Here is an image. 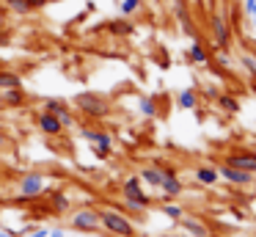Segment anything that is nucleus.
Instances as JSON below:
<instances>
[{
	"mask_svg": "<svg viewBox=\"0 0 256 237\" xmlns=\"http://www.w3.org/2000/svg\"><path fill=\"white\" fill-rule=\"evenodd\" d=\"M108 31H110V33H118V36H124V33H132V22H127V20L110 22V25H108Z\"/></svg>",
	"mask_w": 256,
	"mask_h": 237,
	"instance_id": "nucleus-22",
	"label": "nucleus"
},
{
	"mask_svg": "<svg viewBox=\"0 0 256 237\" xmlns=\"http://www.w3.org/2000/svg\"><path fill=\"white\" fill-rule=\"evenodd\" d=\"M83 138L88 143H94V152H96V157H108L110 154V149H113V141H110V135L108 132H96V130H83Z\"/></svg>",
	"mask_w": 256,
	"mask_h": 237,
	"instance_id": "nucleus-7",
	"label": "nucleus"
},
{
	"mask_svg": "<svg viewBox=\"0 0 256 237\" xmlns=\"http://www.w3.org/2000/svg\"><path fill=\"white\" fill-rule=\"evenodd\" d=\"M50 237H64V231H61V229H52V231H50Z\"/></svg>",
	"mask_w": 256,
	"mask_h": 237,
	"instance_id": "nucleus-33",
	"label": "nucleus"
},
{
	"mask_svg": "<svg viewBox=\"0 0 256 237\" xmlns=\"http://www.w3.org/2000/svg\"><path fill=\"white\" fill-rule=\"evenodd\" d=\"M196 179H198L201 185H215L220 176H218V168H210V165H198V168H196Z\"/></svg>",
	"mask_w": 256,
	"mask_h": 237,
	"instance_id": "nucleus-18",
	"label": "nucleus"
},
{
	"mask_svg": "<svg viewBox=\"0 0 256 237\" xmlns=\"http://www.w3.org/2000/svg\"><path fill=\"white\" fill-rule=\"evenodd\" d=\"M218 64H220L223 69H228V66H232V58H228V50H218Z\"/></svg>",
	"mask_w": 256,
	"mask_h": 237,
	"instance_id": "nucleus-28",
	"label": "nucleus"
},
{
	"mask_svg": "<svg viewBox=\"0 0 256 237\" xmlns=\"http://www.w3.org/2000/svg\"><path fill=\"white\" fill-rule=\"evenodd\" d=\"M6 88H22V77L17 72L0 69V91H6Z\"/></svg>",
	"mask_w": 256,
	"mask_h": 237,
	"instance_id": "nucleus-15",
	"label": "nucleus"
},
{
	"mask_svg": "<svg viewBox=\"0 0 256 237\" xmlns=\"http://www.w3.org/2000/svg\"><path fill=\"white\" fill-rule=\"evenodd\" d=\"M250 17H254V25H256V9H254V11H250Z\"/></svg>",
	"mask_w": 256,
	"mask_h": 237,
	"instance_id": "nucleus-36",
	"label": "nucleus"
},
{
	"mask_svg": "<svg viewBox=\"0 0 256 237\" xmlns=\"http://www.w3.org/2000/svg\"><path fill=\"white\" fill-rule=\"evenodd\" d=\"M44 176L42 174H25L22 179H20V196L22 198H36L44 193Z\"/></svg>",
	"mask_w": 256,
	"mask_h": 237,
	"instance_id": "nucleus-4",
	"label": "nucleus"
},
{
	"mask_svg": "<svg viewBox=\"0 0 256 237\" xmlns=\"http://www.w3.org/2000/svg\"><path fill=\"white\" fill-rule=\"evenodd\" d=\"M44 110H47V113H52V116H58L64 127H72L74 124V116L69 113L66 102H61V99H44Z\"/></svg>",
	"mask_w": 256,
	"mask_h": 237,
	"instance_id": "nucleus-9",
	"label": "nucleus"
},
{
	"mask_svg": "<svg viewBox=\"0 0 256 237\" xmlns=\"http://www.w3.org/2000/svg\"><path fill=\"white\" fill-rule=\"evenodd\" d=\"M100 226H105L110 234H118V237H132L135 234V226L130 223L122 212H116V209H105V212H100Z\"/></svg>",
	"mask_w": 256,
	"mask_h": 237,
	"instance_id": "nucleus-2",
	"label": "nucleus"
},
{
	"mask_svg": "<svg viewBox=\"0 0 256 237\" xmlns=\"http://www.w3.org/2000/svg\"><path fill=\"white\" fill-rule=\"evenodd\" d=\"M254 9H256V0H242V11H245V14H250Z\"/></svg>",
	"mask_w": 256,
	"mask_h": 237,
	"instance_id": "nucleus-30",
	"label": "nucleus"
},
{
	"mask_svg": "<svg viewBox=\"0 0 256 237\" xmlns=\"http://www.w3.org/2000/svg\"><path fill=\"white\" fill-rule=\"evenodd\" d=\"M72 226L74 229H83V231L96 229V226H100V212H96V209H80V212H74Z\"/></svg>",
	"mask_w": 256,
	"mask_h": 237,
	"instance_id": "nucleus-8",
	"label": "nucleus"
},
{
	"mask_svg": "<svg viewBox=\"0 0 256 237\" xmlns=\"http://www.w3.org/2000/svg\"><path fill=\"white\" fill-rule=\"evenodd\" d=\"M176 102H179V108H184V110H193V108H198V94H196L193 88H184V91H179Z\"/></svg>",
	"mask_w": 256,
	"mask_h": 237,
	"instance_id": "nucleus-17",
	"label": "nucleus"
},
{
	"mask_svg": "<svg viewBox=\"0 0 256 237\" xmlns=\"http://www.w3.org/2000/svg\"><path fill=\"white\" fill-rule=\"evenodd\" d=\"M188 55H190V61H193V64H198V66L210 64V50L204 47V42H201V39H193V42H190Z\"/></svg>",
	"mask_w": 256,
	"mask_h": 237,
	"instance_id": "nucleus-13",
	"label": "nucleus"
},
{
	"mask_svg": "<svg viewBox=\"0 0 256 237\" xmlns=\"http://www.w3.org/2000/svg\"><path fill=\"white\" fill-rule=\"evenodd\" d=\"M140 6H144V0H122L118 11H122V17H135L140 11Z\"/></svg>",
	"mask_w": 256,
	"mask_h": 237,
	"instance_id": "nucleus-20",
	"label": "nucleus"
},
{
	"mask_svg": "<svg viewBox=\"0 0 256 237\" xmlns=\"http://www.w3.org/2000/svg\"><path fill=\"white\" fill-rule=\"evenodd\" d=\"M160 190L166 193V196H179L182 193V182L176 179V174L174 171H162V185H160Z\"/></svg>",
	"mask_w": 256,
	"mask_h": 237,
	"instance_id": "nucleus-14",
	"label": "nucleus"
},
{
	"mask_svg": "<svg viewBox=\"0 0 256 237\" xmlns=\"http://www.w3.org/2000/svg\"><path fill=\"white\" fill-rule=\"evenodd\" d=\"M240 64H242V69L248 72L250 77H256V58H254L250 53H242V55H240Z\"/></svg>",
	"mask_w": 256,
	"mask_h": 237,
	"instance_id": "nucleus-23",
	"label": "nucleus"
},
{
	"mask_svg": "<svg viewBox=\"0 0 256 237\" xmlns=\"http://www.w3.org/2000/svg\"><path fill=\"white\" fill-rule=\"evenodd\" d=\"M30 237H50V229H36L30 231Z\"/></svg>",
	"mask_w": 256,
	"mask_h": 237,
	"instance_id": "nucleus-31",
	"label": "nucleus"
},
{
	"mask_svg": "<svg viewBox=\"0 0 256 237\" xmlns=\"http://www.w3.org/2000/svg\"><path fill=\"white\" fill-rule=\"evenodd\" d=\"M0 237H14V234H8V231H0Z\"/></svg>",
	"mask_w": 256,
	"mask_h": 237,
	"instance_id": "nucleus-35",
	"label": "nucleus"
},
{
	"mask_svg": "<svg viewBox=\"0 0 256 237\" xmlns=\"http://www.w3.org/2000/svg\"><path fill=\"white\" fill-rule=\"evenodd\" d=\"M3 143H6V135H3V132H0V146H3Z\"/></svg>",
	"mask_w": 256,
	"mask_h": 237,
	"instance_id": "nucleus-34",
	"label": "nucleus"
},
{
	"mask_svg": "<svg viewBox=\"0 0 256 237\" xmlns=\"http://www.w3.org/2000/svg\"><path fill=\"white\" fill-rule=\"evenodd\" d=\"M140 113H144V116H154L157 113L154 102H152V99H140Z\"/></svg>",
	"mask_w": 256,
	"mask_h": 237,
	"instance_id": "nucleus-27",
	"label": "nucleus"
},
{
	"mask_svg": "<svg viewBox=\"0 0 256 237\" xmlns=\"http://www.w3.org/2000/svg\"><path fill=\"white\" fill-rule=\"evenodd\" d=\"M218 105H220L226 113H237L240 110V102L232 97V94H218Z\"/></svg>",
	"mask_w": 256,
	"mask_h": 237,
	"instance_id": "nucleus-21",
	"label": "nucleus"
},
{
	"mask_svg": "<svg viewBox=\"0 0 256 237\" xmlns=\"http://www.w3.org/2000/svg\"><path fill=\"white\" fill-rule=\"evenodd\" d=\"M124 198H127V204L132 209L149 207V196L140 190V176H130V179L124 182Z\"/></svg>",
	"mask_w": 256,
	"mask_h": 237,
	"instance_id": "nucleus-3",
	"label": "nucleus"
},
{
	"mask_svg": "<svg viewBox=\"0 0 256 237\" xmlns=\"http://www.w3.org/2000/svg\"><path fill=\"white\" fill-rule=\"evenodd\" d=\"M218 176L234 182V185H250V182H254V174L240 171V168H232V165H220V168H218Z\"/></svg>",
	"mask_w": 256,
	"mask_h": 237,
	"instance_id": "nucleus-11",
	"label": "nucleus"
},
{
	"mask_svg": "<svg viewBox=\"0 0 256 237\" xmlns=\"http://www.w3.org/2000/svg\"><path fill=\"white\" fill-rule=\"evenodd\" d=\"M39 130L44 132V135H61V130H64V124H61V119L58 116H52V113H42L39 116Z\"/></svg>",
	"mask_w": 256,
	"mask_h": 237,
	"instance_id": "nucleus-12",
	"label": "nucleus"
},
{
	"mask_svg": "<svg viewBox=\"0 0 256 237\" xmlns=\"http://www.w3.org/2000/svg\"><path fill=\"white\" fill-rule=\"evenodd\" d=\"M3 99L12 102V105H17V102L25 99V94H22V88H6V91H3Z\"/></svg>",
	"mask_w": 256,
	"mask_h": 237,
	"instance_id": "nucleus-24",
	"label": "nucleus"
},
{
	"mask_svg": "<svg viewBox=\"0 0 256 237\" xmlns=\"http://www.w3.org/2000/svg\"><path fill=\"white\" fill-rule=\"evenodd\" d=\"M6 3H8V9L17 11V14H30V11H34L28 0H6Z\"/></svg>",
	"mask_w": 256,
	"mask_h": 237,
	"instance_id": "nucleus-25",
	"label": "nucleus"
},
{
	"mask_svg": "<svg viewBox=\"0 0 256 237\" xmlns=\"http://www.w3.org/2000/svg\"><path fill=\"white\" fill-rule=\"evenodd\" d=\"M182 226L190 231L193 237H210V229H206L201 220H196V218H182Z\"/></svg>",
	"mask_w": 256,
	"mask_h": 237,
	"instance_id": "nucleus-19",
	"label": "nucleus"
},
{
	"mask_svg": "<svg viewBox=\"0 0 256 237\" xmlns=\"http://www.w3.org/2000/svg\"><path fill=\"white\" fill-rule=\"evenodd\" d=\"M78 105L86 116H105L108 113V102L102 97H96V94H80Z\"/></svg>",
	"mask_w": 256,
	"mask_h": 237,
	"instance_id": "nucleus-6",
	"label": "nucleus"
},
{
	"mask_svg": "<svg viewBox=\"0 0 256 237\" xmlns=\"http://www.w3.org/2000/svg\"><path fill=\"white\" fill-rule=\"evenodd\" d=\"M162 212H166L168 218H174V220H182L184 218V209L179 207V204H166V207H162Z\"/></svg>",
	"mask_w": 256,
	"mask_h": 237,
	"instance_id": "nucleus-26",
	"label": "nucleus"
},
{
	"mask_svg": "<svg viewBox=\"0 0 256 237\" xmlns=\"http://www.w3.org/2000/svg\"><path fill=\"white\" fill-rule=\"evenodd\" d=\"M210 28H212V42H215V50H232L234 31H232L228 17L226 14H212L210 17Z\"/></svg>",
	"mask_w": 256,
	"mask_h": 237,
	"instance_id": "nucleus-1",
	"label": "nucleus"
},
{
	"mask_svg": "<svg viewBox=\"0 0 256 237\" xmlns=\"http://www.w3.org/2000/svg\"><path fill=\"white\" fill-rule=\"evenodd\" d=\"M28 3H30V9H42V6L47 3V0H28Z\"/></svg>",
	"mask_w": 256,
	"mask_h": 237,
	"instance_id": "nucleus-32",
	"label": "nucleus"
},
{
	"mask_svg": "<svg viewBox=\"0 0 256 237\" xmlns=\"http://www.w3.org/2000/svg\"><path fill=\"white\" fill-rule=\"evenodd\" d=\"M140 182H149L152 187H160L162 185V168H157V165L144 168V171H140Z\"/></svg>",
	"mask_w": 256,
	"mask_h": 237,
	"instance_id": "nucleus-16",
	"label": "nucleus"
},
{
	"mask_svg": "<svg viewBox=\"0 0 256 237\" xmlns=\"http://www.w3.org/2000/svg\"><path fill=\"white\" fill-rule=\"evenodd\" d=\"M174 6V17H176L179 28H182V33H188V36H196V25H193V14H190V6L188 0H171Z\"/></svg>",
	"mask_w": 256,
	"mask_h": 237,
	"instance_id": "nucleus-5",
	"label": "nucleus"
},
{
	"mask_svg": "<svg viewBox=\"0 0 256 237\" xmlns=\"http://www.w3.org/2000/svg\"><path fill=\"white\" fill-rule=\"evenodd\" d=\"M226 165L240 171H248V174H256V154L254 152H242V154H228Z\"/></svg>",
	"mask_w": 256,
	"mask_h": 237,
	"instance_id": "nucleus-10",
	"label": "nucleus"
},
{
	"mask_svg": "<svg viewBox=\"0 0 256 237\" xmlns=\"http://www.w3.org/2000/svg\"><path fill=\"white\" fill-rule=\"evenodd\" d=\"M52 201H56V209H66L69 207V198L64 196V193H56V198H52Z\"/></svg>",
	"mask_w": 256,
	"mask_h": 237,
	"instance_id": "nucleus-29",
	"label": "nucleus"
}]
</instances>
